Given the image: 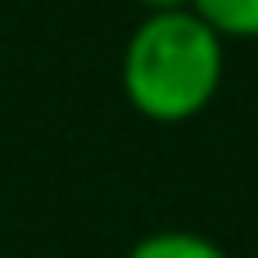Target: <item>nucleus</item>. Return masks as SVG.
<instances>
[{
    "label": "nucleus",
    "mask_w": 258,
    "mask_h": 258,
    "mask_svg": "<svg viewBox=\"0 0 258 258\" xmlns=\"http://www.w3.org/2000/svg\"><path fill=\"white\" fill-rule=\"evenodd\" d=\"M227 82V41L195 14H141L118 54V86L132 113L154 127L195 122Z\"/></svg>",
    "instance_id": "obj_1"
},
{
    "label": "nucleus",
    "mask_w": 258,
    "mask_h": 258,
    "mask_svg": "<svg viewBox=\"0 0 258 258\" xmlns=\"http://www.w3.org/2000/svg\"><path fill=\"white\" fill-rule=\"evenodd\" d=\"M122 258H231L213 236L204 231H190V227H163V231H150L141 236Z\"/></svg>",
    "instance_id": "obj_2"
},
{
    "label": "nucleus",
    "mask_w": 258,
    "mask_h": 258,
    "mask_svg": "<svg viewBox=\"0 0 258 258\" xmlns=\"http://www.w3.org/2000/svg\"><path fill=\"white\" fill-rule=\"evenodd\" d=\"M227 45L236 41H258V0H195L190 5Z\"/></svg>",
    "instance_id": "obj_3"
},
{
    "label": "nucleus",
    "mask_w": 258,
    "mask_h": 258,
    "mask_svg": "<svg viewBox=\"0 0 258 258\" xmlns=\"http://www.w3.org/2000/svg\"><path fill=\"white\" fill-rule=\"evenodd\" d=\"M145 14H177V9H190L195 0H136Z\"/></svg>",
    "instance_id": "obj_4"
}]
</instances>
